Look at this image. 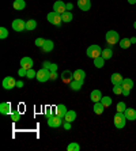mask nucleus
<instances>
[{
  "mask_svg": "<svg viewBox=\"0 0 136 151\" xmlns=\"http://www.w3.org/2000/svg\"><path fill=\"white\" fill-rule=\"evenodd\" d=\"M106 42H108L109 45H116V44H119L120 42V35L119 33L116 32V30H109L106 33Z\"/></svg>",
  "mask_w": 136,
  "mask_h": 151,
  "instance_id": "nucleus-1",
  "label": "nucleus"
},
{
  "mask_svg": "<svg viewBox=\"0 0 136 151\" xmlns=\"http://www.w3.org/2000/svg\"><path fill=\"white\" fill-rule=\"evenodd\" d=\"M46 18H48L49 23H52V25H55V26H61V22H63L61 14H57V12L52 11V12H49Z\"/></svg>",
  "mask_w": 136,
  "mask_h": 151,
  "instance_id": "nucleus-2",
  "label": "nucleus"
},
{
  "mask_svg": "<svg viewBox=\"0 0 136 151\" xmlns=\"http://www.w3.org/2000/svg\"><path fill=\"white\" fill-rule=\"evenodd\" d=\"M87 56L91 57V59L94 60L95 57H99L102 55V49H101V46L99 45H90L87 48Z\"/></svg>",
  "mask_w": 136,
  "mask_h": 151,
  "instance_id": "nucleus-3",
  "label": "nucleus"
},
{
  "mask_svg": "<svg viewBox=\"0 0 136 151\" xmlns=\"http://www.w3.org/2000/svg\"><path fill=\"white\" fill-rule=\"evenodd\" d=\"M37 81L40 82V83H45V82H48L49 79H50V71L48 70V68H41V70L37 72Z\"/></svg>",
  "mask_w": 136,
  "mask_h": 151,
  "instance_id": "nucleus-4",
  "label": "nucleus"
},
{
  "mask_svg": "<svg viewBox=\"0 0 136 151\" xmlns=\"http://www.w3.org/2000/svg\"><path fill=\"white\" fill-rule=\"evenodd\" d=\"M125 123H127V117L124 113L121 112H117L114 116V127L116 128H119V129H121V128H124L125 127Z\"/></svg>",
  "mask_w": 136,
  "mask_h": 151,
  "instance_id": "nucleus-5",
  "label": "nucleus"
},
{
  "mask_svg": "<svg viewBox=\"0 0 136 151\" xmlns=\"http://www.w3.org/2000/svg\"><path fill=\"white\" fill-rule=\"evenodd\" d=\"M48 125L52 128H59L63 125V117H59L56 114L52 117H48Z\"/></svg>",
  "mask_w": 136,
  "mask_h": 151,
  "instance_id": "nucleus-6",
  "label": "nucleus"
},
{
  "mask_svg": "<svg viewBox=\"0 0 136 151\" xmlns=\"http://www.w3.org/2000/svg\"><path fill=\"white\" fill-rule=\"evenodd\" d=\"M53 11L57 12V14L63 15L67 11V4L64 3V1H61V0H57V1H55V4H53Z\"/></svg>",
  "mask_w": 136,
  "mask_h": 151,
  "instance_id": "nucleus-7",
  "label": "nucleus"
},
{
  "mask_svg": "<svg viewBox=\"0 0 136 151\" xmlns=\"http://www.w3.org/2000/svg\"><path fill=\"white\" fill-rule=\"evenodd\" d=\"M3 87L6 90H11V88L17 87V81L12 76H6L3 79Z\"/></svg>",
  "mask_w": 136,
  "mask_h": 151,
  "instance_id": "nucleus-8",
  "label": "nucleus"
},
{
  "mask_svg": "<svg viewBox=\"0 0 136 151\" xmlns=\"http://www.w3.org/2000/svg\"><path fill=\"white\" fill-rule=\"evenodd\" d=\"M12 30H15V32H18V33L26 30V22L22 21V19H15V21L12 22Z\"/></svg>",
  "mask_w": 136,
  "mask_h": 151,
  "instance_id": "nucleus-9",
  "label": "nucleus"
},
{
  "mask_svg": "<svg viewBox=\"0 0 136 151\" xmlns=\"http://www.w3.org/2000/svg\"><path fill=\"white\" fill-rule=\"evenodd\" d=\"M67 108H65V105H63V104H59V105L55 108V113H56V116H59V117H63L64 119V116L67 114Z\"/></svg>",
  "mask_w": 136,
  "mask_h": 151,
  "instance_id": "nucleus-10",
  "label": "nucleus"
},
{
  "mask_svg": "<svg viewBox=\"0 0 136 151\" xmlns=\"http://www.w3.org/2000/svg\"><path fill=\"white\" fill-rule=\"evenodd\" d=\"M33 59H30V57H22L21 60V67L24 68V70H30V68H33Z\"/></svg>",
  "mask_w": 136,
  "mask_h": 151,
  "instance_id": "nucleus-11",
  "label": "nucleus"
},
{
  "mask_svg": "<svg viewBox=\"0 0 136 151\" xmlns=\"http://www.w3.org/2000/svg\"><path fill=\"white\" fill-rule=\"evenodd\" d=\"M121 87H122V91H131L133 87V81L132 79H128V78L124 79L121 83Z\"/></svg>",
  "mask_w": 136,
  "mask_h": 151,
  "instance_id": "nucleus-12",
  "label": "nucleus"
},
{
  "mask_svg": "<svg viewBox=\"0 0 136 151\" xmlns=\"http://www.w3.org/2000/svg\"><path fill=\"white\" fill-rule=\"evenodd\" d=\"M124 114H125V117H127L128 121H135L136 120V110L132 109V108H127L125 112H124Z\"/></svg>",
  "mask_w": 136,
  "mask_h": 151,
  "instance_id": "nucleus-13",
  "label": "nucleus"
},
{
  "mask_svg": "<svg viewBox=\"0 0 136 151\" xmlns=\"http://www.w3.org/2000/svg\"><path fill=\"white\" fill-rule=\"evenodd\" d=\"M78 7L82 11H89L91 7V1L90 0H78Z\"/></svg>",
  "mask_w": 136,
  "mask_h": 151,
  "instance_id": "nucleus-14",
  "label": "nucleus"
},
{
  "mask_svg": "<svg viewBox=\"0 0 136 151\" xmlns=\"http://www.w3.org/2000/svg\"><path fill=\"white\" fill-rule=\"evenodd\" d=\"M61 79H63L64 83H68V84H70L71 82L73 81V74L71 72V71L67 70V71H64L63 74H61Z\"/></svg>",
  "mask_w": 136,
  "mask_h": 151,
  "instance_id": "nucleus-15",
  "label": "nucleus"
},
{
  "mask_svg": "<svg viewBox=\"0 0 136 151\" xmlns=\"http://www.w3.org/2000/svg\"><path fill=\"white\" fill-rule=\"evenodd\" d=\"M0 113H1V114H11L10 102H1V104H0Z\"/></svg>",
  "mask_w": 136,
  "mask_h": 151,
  "instance_id": "nucleus-16",
  "label": "nucleus"
},
{
  "mask_svg": "<svg viewBox=\"0 0 136 151\" xmlns=\"http://www.w3.org/2000/svg\"><path fill=\"white\" fill-rule=\"evenodd\" d=\"M102 97H104V95H102V93L99 91V90H93L90 94V99L93 102H99L102 99Z\"/></svg>",
  "mask_w": 136,
  "mask_h": 151,
  "instance_id": "nucleus-17",
  "label": "nucleus"
},
{
  "mask_svg": "<svg viewBox=\"0 0 136 151\" xmlns=\"http://www.w3.org/2000/svg\"><path fill=\"white\" fill-rule=\"evenodd\" d=\"M84 78H86V72L83 70H76L73 72V81L84 82Z\"/></svg>",
  "mask_w": 136,
  "mask_h": 151,
  "instance_id": "nucleus-18",
  "label": "nucleus"
},
{
  "mask_svg": "<svg viewBox=\"0 0 136 151\" xmlns=\"http://www.w3.org/2000/svg\"><path fill=\"white\" fill-rule=\"evenodd\" d=\"M53 48H55V44H53V41H50V40H45V44L42 45L41 49L44 50L45 53H48V52H52Z\"/></svg>",
  "mask_w": 136,
  "mask_h": 151,
  "instance_id": "nucleus-19",
  "label": "nucleus"
},
{
  "mask_svg": "<svg viewBox=\"0 0 136 151\" xmlns=\"http://www.w3.org/2000/svg\"><path fill=\"white\" fill-rule=\"evenodd\" d=\"M110 81H112V83H113V86H116V84H121L122 83V81H124V78L121 76L120 74H112V76H110Z\"/></svg>",
  "mask_w": 136,
  "mask_h": 151,
  "instance_id": "nucleus-20",
  "label": "nucleus"
},
{
  "mask_svg": "<svg viewBox=\"0 0 136 151\" xmlns=\"http://www.w3.org/2000/svg\"><path fill=\"white\" fill-rule=\"evenodd\" d=\"M76 119V112L75 110H68L67 114L64 116V121H70V123H73Z\"/></svg>",
  "mask_w": 136,
  "mask_h": 151,
  "instance_id": "nucleus-21",
  "label": "nucleus"
},
{
  "mask_svg": "<svg viewBox=\"0 0 136 151\" xmlns=\"http://www.w3.org/2000/svg\"><path fill=\"white\" fill-rule=\"evenodd\" d=\"M93 110H94L95 114H102L105 110V106L102 105V102H94V108H93Z\"/></svg>",
  "mask_w": 136,
  "mask_h": 151,
  "instance_id": "nucleus-22",
  "label": "nucleus"
},
{
  "mask_svg": "<svg viewBox=\"0 0 136 151\" xmlns=\"http://www.w3.org/2000/svg\"><path fill=\"white\" fill-rule=\"evenodd\" d=\"M12 7H14L17 11H22V10H24V7H26V1H24V0H15L14 4H12Z\"/></svg>",
  "mask_w": 136,
  "mask_h": 151,
  "instance_id": "nucleus-23",
  "label": "nucleus"
},
{
  "mask_svg": "<svg viewBox=\"0 0 136 151\" xmlns=\"http://www.w3.org/2000/svg\"><path fill=\"white\" fill-rule=\"evenodd\" d=\"M84 82H79V81H72L70 83V87L71 90H73V91H79L80 88H82V86H83Z\"/></svg>",
  "mask_w": 136,
  "mask_h": 151,
  "instance_id": "nucleus-24",
  "label": "nucleus"
},
{
  "mask_svg": "<svg viewBox=\"0 0 136 151\" xmlns=\"http://www.w3.org/2000/svg\"><path fill=\"white\" fill-rule=\"evenodd\" d=\"M119 44H120V48H121V49H128L132 42H131V38H122V40H120Z\"/></svg>",
  "mask_w": 136,
  "mask_h": 151,
  "instance_id": "nucleus-25",
  "label": "nucleus"
},
{
  "mask_svg": "<svg viewBox=\"0 0 136 151\" xmlns=\"http://www.w3.org/2000/svg\"><path fill=\"white\" fill-rule=\"evenodd\" d=\"M102 57H104L105 60H109L113 57V50L110 49V48H106V49H102Z\"/></svg>",
  "mask_w": 136,
  "mask_h": 151,
  "instance_id": "nucleus-26",
  "label": "nucleus"
},
{
  "mask_svg": "<svg viewBox=\"0 0 136 151\" xmlns=\"http://www.w3.org/2000/svg\"><path fill=\"white\" fill-rule=\"evenodd\" d=\"M61 18H63V22H65V23H68V22H72L73 19V14L71 12V11H65L63 15H61Z\"/></svg>",
  "mask_w": 136,
  "mask_h": 151,
  "instance_id": "nucleus-27",
  "label": "nucleus"
},
{
  "mask_svg": "<svg viewBox=\"0 0 136 151\" xmlns=\"http://www.w3.org/2000/svg\"><path fill=\"white\" fill-rule=\"evenodd\" d=\"M35 27H37V22H35L34 19H29V21L26 22V30H27V32H32Z\"/></svg>",
  "mask_w": 136,
  "mask_h": 151,
  "instance_id": "nucleus-28",
  "label": "nucleus"
},
{
  "mask_svg": "<svg viewBox=\"0 0 136 151\" xmlns=\"http://www.w3.org/2000/svg\"><path fill=\"white\" fill-rule=\"evenodd\" d=\"M105 61H106V60H105L102 56L95 57V59H94V65L97 68H102V67H104V64H105Z\"/></svg>",
  "mask_w": 136,
  "mask_h": 151,
  "instance_id": "nucleus-29",
  "label": "nucleus"
},
{
  "mask_svg": "<svg viewBox=\"0 0 136 151\" xmlns=\"http://www.w3.org/2000/svg\"><path fill=\"white\" fill-rule=\"evenodd\" d=\"M101 102H102V105L105 106V108H109V106L112 105V98H110V97H108V95H106V97H102V99H101Z\"/></svg>",
  "mask_w": 136,
  "mask_h": 151,
  "instance_id": "nucleus-30",
  "label": "nucleus"
},
{
  "mask_svg": "<svg viewBox=\"0 0 136 151\" xmlns=\"http://www.w3.org/2000/svg\"><path fill=\"white\" fill-rule=\"evenodd\" d=\"M21 117H22V114L18 112V110L11 112V120H12V121H15V123H17V121H19V120H21Z\"/></svg>",
  "mask_w": 136,
  "mask_h": 151,
  "instance_id": "nucleus-31",
  "label": "nucleus"
},
{
  "mask_svg": "<svg viewBox=\"0 0 136 151\" xmlns=\"http://www.w3.org/2000/svg\"><path fill=\"white\" fill-rule=\"evenodd\" d=\"M67 150H68V151H79L80 150V146L78 143H75V142H73V143H70L68 146H67Z\"/></svg>",
  "mask_w": 136,
  "mask_h": 151,
  "instance_id": "nucleus-32",
  "label": "nucleus"
},
{
  "mask_svg": "<svg viewBox=\"0 0 136 151\" xmlns=\"http://www.w3.org/2000/svg\"><path fill=\"white\" fill-rule=\"evenodd\" d=\"M8 37V30L6 27H0V38L4 40Z\"/></svg>",
  "mask_w": 136,
  "mask_h": 151,
  "instance_id": "nucleus-33",
  "label": "nucleus"
},
{
  "mask_svg": "<svg viewBox=\"0 0 136 151\" xmlns=\"http://www.w3.org/2000/svg\"><path fill=\"white\" fill-rule=\"evenodd\" d=\"M113 93H114L116 95L122 94V87H121V84H116L114 87H113Z\"/></svg>",
  "mask_w": 136,
  "mask_h": 151,
  "instance_id": "nucleus-34",
  "label": "nucleus"
},
{
  "mask_svg": "<svg viewBox=\"0 0 136 151\" xmlns=\"http://www.w3.org/2000/svg\"><path fill=\"white\" fill-rule=\"evenodd\" d=\"M37 76V72H35L33 68H30V70H27V74H26V78H29V79H33V78Z\"/></svg>",
  "mask_w": 136,
  "mask_h": 151,
  "instance_id": "nucleus-35",
  "label": "nucleus"
},
{
  "mask_svg": "<svg viewBox=\"0 0 136 151\" xmlns=\"http://www.w3.org/2000/svg\"><path fill=\"white\" fill-rule=\"evenodd\" d=\"M125 109H127V106H125V104H124V102H119V104H117V112L124 113V112H125Z\"/></svg>",
  "mask_w": 136,
  "mask_h": 151,
  "instance_id": "nucleus-36",
  "label": "nucleus"
},
{
  "mask_svg": "<svg viewBox=\"0 0 136 151\" xmlns=\"http://www.w3.org/2000/svg\"><path fill=\"white\" fill-rule=\"evenodd\" d=\"M45 114H46V119H48V117H52V116H55L56 113H55V109H52V108H46V110H45Z\"/></svg>",
  "mask_w": 136,
  "mask_h": 151,
  "instance_id": "nucleus-37",
  "label": "nucleus"
},
{
  "mask_svg": "<svg viewBox=\"0 0 136 151\" xmlns=\"http://www.w3.org/2000/svg\"><path fill=\"white\" fill-rule=\"evenodd\" d=\"M45 44V40L44 38H37L35 40V46H38V48H42V45Z\"/></svg>",
  "mask_w": 136,
  "mask_h": 151,
  "instance_id": "nucleus-38",
  "label": "nucleus"
},
{
  "mask_svg": "<svg viewBox=\"0 0 136 151\" xmlns=\"http://www.w3.org/2000/svg\"><path fill=\"white\" fill-rule=\"evenodd\" d=\"M26 74H27V70H24V68H19V71H18V75L19 76H26Z\"/></svg>",
  "mask_w": 136,
  "mask_h": 151,
  "instance_id": "nucleus-39",
  "label": "nucleus"
},
{
  "mask_svg": "<svg viewBox=\"0 0 136 151\" xmlns=\"http://www.w3.org/2000/svg\"><path fill=\"white\" fill-rule=\"evenodd\" d=\"M63 128H64V129H67V131H70L71 129V123H70V121H64V123H63Z\"/></svg>",
  "mask_w": 136,
  "mask_h": 151,
  "instance_id": "nucleus-40",
  "label": "nucleus"
},
{
  "mask_svg": "<svg viewBox=\"0 0 136 151\" xmlns=\"http://www.w3.org/2000/svg\"><path fill=\"white\" fill-rule=\"evenodd\" d=\"M49 71H50V72H56V71H57V64H53L52 63V65H50Z\"/></svg>",
  "mask_w": 136,
  "mask_h": 151,
  "instance_id": "nucleus-41",
  "label": "nucleus"
},
{
  "mask_svg": "<svg viewBox=\"0 0 136 151\" xmlns=\"http://www.w3.org/2000/svg\"><path fill=\"white\" fill-rule=\"evenodd\" d=\"M57 78H59L57 72H50V79H52V81H56Z\"/></svg>",
  "mask_w": 136,
  "mask_h": 151,
  "instance_id": "nucleus-42",
  "label": "nucleus"
},
{
  "mask_svg": "<svg viewBox=\"0 0 136 151\" xmlns=\"http://www.w3.org/2000/svg\"><path fill=\"white\" fill-rule=\"evenodd\" d=\"M50 65H52V63L50 61H44V68H50Z\"/></svg>",
  "mask_w": 136,
  "mask_h": 151,
  "instance_id": "nucleus-43",
  "label": "nucleus"
},
{
  "mask_svg": "<svg viewBox=\"0 0 136 151\" xmlns=\"http://www.w3.org/2000/svg\"><path fill=\"white\" fill-rule=\"evenodd\" d=\"M17 87H18V88L23 87V82H22V81H17Z\"/></svg>",
  "mask_w": 136,
  "mask_h": 151,
  "instance_id": "nucleus-44",
  "label": "nucleus"
},
{
  "mask_svg": "<svg viewBox=\"0 0 136 151\" xmlns=\"http://www.w3.org/2000/svg\"><path fill=\"white\" fill-rule=\"evenodd\" d=\"M70 10H72V4L68 3V4H67V11H70Z\"/></svg>",
  "mask_w": 136,
  "mask_h": 151,
  "instance_id": "nucleus-45",
  "label": "nucleus"
},
{
  "mask_svg": "<svg viewBox=\"0 0 136 151\" xmlns=\"http://www.w3.org/2000/svg\"><path fill=\"white\" fill-rule=\"evenodd\" d=\"M129 93H131V91H122V95H124V97H128Z\"/></svg>",
  "mask_w": 136,
  "mask_h": 151,
  "instance_id": "nucleus-46",
  "label": "nucleus"
},
{
  "mask_svg": "<svg viewBox=\"0 0 136 151\" xmlns=\"http://www.w3.org/2000/svg\"><path fill=\"white\" fill-rule=\"evenodd\" d=\"M128 3H129V4H135L136 0H128Z\"/></svg>",
  "mask_w": 136,
  "mask_h": 151,
  "instance_id": "nucleus-47",
  "label": "nucleus"
},
{
  "mask_svg": "<svg viewBox=\"0 0 136 151\" xmlns=\"http://www.w3.org/2000/svg\"><path fill=\"white\" fill-rule=\"evenodd\" d=\"M131 42H132V44H135V42H136V38H135V37H132V38H131Z\"/></svg>",
  "mask_w": 136,
  "mask_h": 151,
  "instance_id": "nucleus-48",
  "label": "nucleus"
},
{
  "mask_svg": "<svg viewBox=\"0 0 136 151\" xmlns=\"http://www.w3.org/2000/svg\"><path fill=\"white\" fill-rule=\"evenodd\" d=\"M133 27H135V29H136V22H135V23H133Z\"/></svg>",
  "mask_w": 136,
  "mask_h": 151,
  "instance_id": "nucleus-49",
  "label": "nucleus"
}]
</instances>
